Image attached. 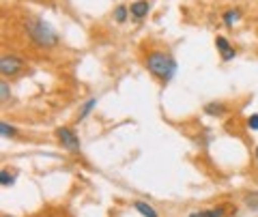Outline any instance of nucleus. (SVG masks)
I'll return each instance as SVG.
<instances>
[{
    "instance_id": "9",
    "label": "nucleus",
    "mask_w": 258,
    "mask_h": 217,
    "mask_svg": "<svg viewBox=\"0 0 258 217\" xmlns=\"http://www.w3.org/2000/svg\"><path fill=\"white\" fill-rule=\"evenodd\" d=\"M224 215H226V206H215V208H207V211L189 213L187 217H224Z\"/></svg>"
},
{
    "instance_id": "13",
    "label": "nucleus",
    "mask_w": 258,
    "mask_h": 217,
    "mask_svg": "<svg viewBox=\"0 0 258 217\" xmlns=\"http://www.w3.org/2000/svg\"><path fill=\"white\" fill-rule=\"evenodd\" d=\"M127 15H129V9H127V7H123V5L114 9V20H116L118 24H123V22L127 20Z\"/></svg>"
},
{
    "instance_id": "5",
    "label": "nucleus",
    "mask_w": 258,
    "mask_h": 217,
    "mask_svg": "<svg viewBox=\"0 0 258 217\" xmlns=\"http://www.w3.org/2000/svg\"><path fill=\"white\" fill-rule=\"evenodd\" d=\"M215 45H217V50H220L224 62H228V60H232L237 56V50L228 43V39L226 37H215Z\"/></svg>"
},
{
    "instance_id": "19",
    "label": "nucleus",
    "mask_w": 258,
    "mask_h": 217,
    "mask_svg": "<svg viewBox=\"0 0 258 217\" xmlns=\"http://www.w3.org/2000/svg\"><path fill=\"white\" fill-rule=\"evenodd\" d=\"M5 217H13V215H5Z\"/></svg>"
},
{
    "instance_id": "18",
    "label": "nucleus",
    "mask_w": 258,
    "mask_h": 217,
    "mask_svg": "<svg viewBox=\"0 0 258 217\" xmlns=\"http://www.w3.org/2000/svg\"><path fill=\"white\" fill-rule=\"evenodd\" d=\"M254 157H256V164H258V147H256V151H254Z\"/></svg>"
},
{
    "instance_id": "4",
    "label": "nucleus",
    "mask_w": 258,
    "mask_h": 217,
    "mask_svg": "<svg viewBox=\"0 0 258 217\" xmlns=\"http://www.w3.org/2000/svg\"><path fill=\"white\" fill-rule=\"evenodd\" d=\"M24 69V60L20 58V56H3L0 58V74H3L5 78H15L20 76Z\"/></svg>"
},
{
    "instance_id": "12",
    "label": "nucleus",
    "mask_w": 258,
    "mask_h": 217,
    "mask_svg": "<svg viewBox=\"0 0 258 217\" xmlns=\"http://www.w3.org/2000/svg\"><path fill=\"white\" fill-rule=\"evenodd\" d=\"M243 202H245V206L249 208V211H258V191H249V194H245Z\"/></svg>"
},
{
    "instance_id": "14",
    "label": "nucleus",
    "mask_w": 258,
    "mask_h": 217,
    "mask_svg": "<svg viewBox=\"0 0 258 217\" xmlns=\"http://www.w3.org/2000/svg\"><path fill=\"white\" fill-rule=\"evenodd\" d=\"M9 97H11L9 82H7V80H3V82H0V101H9Z\"/></svg>"
},
{
    "instance_id": "2",
    "label": "nucleus",
    "mask_w": 258,
    "mask_h": 217,
    "mask_svg": "<svg viewBox=\"0 0 258 217\" xmlns=\"http://www.w3.org/2000/svg\"><path fill=\"white\" fill-rule=\"evenodd\" d=\"M144 62H147V69L151 71L155 78H159L161 82H170L174 71H176V60L172 58V56H168L164 52H149L147 58H144Z\"/></svg>"
},
{
    "instance_id": "16",
    "label": "nucleus",
    "mask_w": 258,
    "mask_h": 217,
    "mask_svg": "<svg viewBox=\"0 0 258 217\" xmlns=\"http://www.w3.org/2000/svg\"><path fill=\"white\" fill-rule=\"evenodd\" d=\"M0 133H3L5 138H11V135H15V127L9 125V123H3L0 125Z\"/></svg>"
},
{
    "instance_id": "3",
    "label": "nucleus",
    "mask_w": 258,
    "mask_h": 217,
    "mask_svg": "<svg viewBox=\"0 0 258 217\" xmlns=\"http://www.w3.org/2000/svg\"><path fill=\"white\" fill-rule=\"evenodd\" d=\"M56 138L62 144V149H67L69 153H80L82 142H80L78 133L71 129V127H58V129H56Z\"/></svg>"
},
{
    "instance_id": "10",
    "label": "nucleus",
    "mask_w": 258,
    "mask_h": 217,
    "mask_svg": "<svg viewBox=\"0 0 258 217\" xmlns=\"http://www.w3.org/2000/svg\"><path fill=\"white\" fill-rule=\"evenodd\" d=\"M95 106H97V97H91L88 99L84 106H82V110H80V114H78V123H82V120H86L88 116H91V112L95 110Z\"/></svg>"
},
{
    "instance_id": "7",
    "label": "nucleus",
    "mask_w": 258,
    "mask_h": 217,
    "mask_svg": "<svg viewBox=\"0 0 258 217\" xmlns=\"http://www.w3.org/2000/svg\"><path fill=\"white\" fill-rule=\"evenodd\" d=\"M226 112H228V108H226L222 101H211L205 106V114H209V116H224Z\"/></svg>"
},
{
    "instance_id": "15",
    "label": "nucleus",
    "mask_w": 258,
    "mask_h": 217,
    "mask_svg": "<svg viewBox=\"0 0 258 217\" xmlns=\"http://www.w3.org/2000/svg\"><path fill=\"white\" fill-rule=\"evenodd\" d=\"M13 181H15V176H13V174H9L7 170H0V183H3L5 187H11Z\"/></svg>"
},
{
    "instance_id": "1",
    "label": "nucleus",
    "mask_w": 258,
    "mask_h": 217,
    "mask_svg": "<svg viewBox=\"0 0 258 217\" xmlns=\"http://www.w3.org/2000/svg\"><path fill=\"white\" fill-rule=\"evenodd\" d=\"M26 35L37 47H43V50H52V47L58 45V33L41 18L26 20Z\"/></svg>"
},
{
    "instance_id": "11",
    "label": "nucleus",
    "mask_w": 258,
    "mask_h": 217,
    "mask_svg": "<svg viewBox=\"0 0 258 217\" xmlns=\"http://www.w3.org/2000/svg\"><path fill=\"white\" fill-rule=\"evenodd\" d=\"M241 9H230V11H226L224 13V24L226 26H232V24H237L239 20H241Z\"/></svg>"
},
{
    "instance_id": "6",
    "label": "nucleus",
    "mask_w": 258,
    "mask_h": 217,
    "mask_svg": "<svg viewBox=\"0 0 258 217\" xmlns=\"http://www.w3.org/2000/svg\"><path fill=\"white\" fill-rule=\"evenodd\" d=\"M149 9H151V5L147 0H136V3H132V7H129V13H132V18H136V20H142V18H147Z\"/></svg>"
},
{
    "instance_id": "17",
    "label": "nucleus",
    "mask_w": 258,
    "mask_h": 217,
    "mask_svg": "<svg viewBox=\"0 0 258 217\" xmlns=\"http://www.w3.org/2000/svg\"><path fill=\"white\" fill-rule=\"evenodd\" d=\"M247 127L252 131H258V114H252L249 116V120H247Z\"/></svg>"
},
{
    "instance_id": "8",
    "label": "nucleus",
    "mask_w": 258,
    "mask_h": 217,
    "mask_svg": "<svg viewBox=\"0 0 258 217\" xmlns=\"http://www.w3.org/2000/svg\"><path fill=\"white\" fill-rule=\"evenodd\" d=\"M134 208H136V211H138L142 217H159L155 208H153L151 204H147L144 200H134Z\"/></svg>"
},
{
    "instance_id": "20",
    "label": "nucleus",
    "mask_w": 258,
    "mask_h": 217,
    "mask_svg": "<svg viewBox=\"0 0 258 217\" xmlns=\"http://www.w3.org/2000/svg\"><path fill=\"white\" fill-rule=\"evenodd\" d=\"M230 217H232V215H230Z\"/></svg>"
}]
</instances>
